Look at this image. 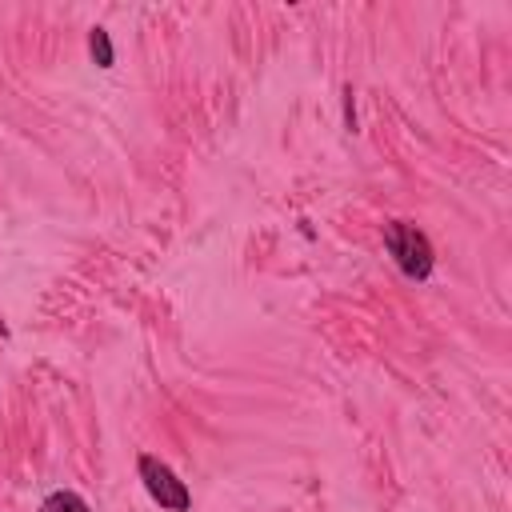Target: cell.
<instances>
[{
  "label": "cell",
  "instance_id": "cell-1",
  "mask_svg": "<svg viewBox=\"0 0 512 512\" xmlns=\"http://www.w3.org/2000/svg\"><path fill=\"white\" fill-rule=\"evenodd\" d=\"M384 248L392 256V264L400 268V276L424 284L436 268V252H432V240L408 224V220H384Z\"/></svg>",
  "mask_w": 512,
  "mask_h": 512
},
{
  "label": "cell",
  "instance_id": "cell-2",
  "mask_svg": "<svg viewBox=\"0 0 512 512\" xmlns=\"http://www.w3.org/2000/svg\"><path fill=\"white\" fill-rule=\"evenodd\" d=\"M136 472H140V484L148 492L152 504H160V512H192V488L176 476V468L152 452H140L136 456Z\"/></svg>",
  "mask_w": 512,
  "mask_h": 512
},
{
  "label": "cell",
  "instance_id": "cell-3",
  "mask_svg": "<svg viewBox=\"0 0 512 512\" xmlns=\"http://www.w3.org/2000/svg\"><path fill=\"white\" fill-rule=\"evenodd\" d=\"M36 512H92V508H88V500H84L80 492H72V488H56V492H48V496L40 500Z\"/></svg>",
  "mask_w": 512,
  "mask_h": 512
},
{
  "label": "cell",
  "instance_id": "cell-4",
  "mask_svg": "<svg viewBox=\"0 0 512 512\" xmlns=\"http://www.w3.org/2000/svg\"><path fill=\"white\" fill-rule=\"evenodd\" d=\"M88 56H92V64L96 68H112L116 64V48H112V36H108V28H92L88 32Z\"/></svg>",
  "mask_w": 512,
  "mask_h": 512
},
{
  "label": "cell",
  "instance_id": "cell-5",
  "mask_svg": "<svg viewBox=\"0 0 512 512\" xmlns=\"http://www.w3.org/2000/svg\"><path fill=\"white\" fill-rule=\"evenodd\" d=\"M344 128L356 132V92H352V84H344Z\"/></svg>",
  "mask_w": 512,
  "mask_h": 512
}]
</instances>
